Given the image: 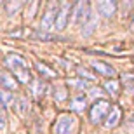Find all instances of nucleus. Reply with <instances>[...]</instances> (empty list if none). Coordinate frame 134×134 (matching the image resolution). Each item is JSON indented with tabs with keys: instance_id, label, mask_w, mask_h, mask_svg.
<instances>
[{
	"instance_id": "9d476101",
	"label": "nucleus",
	"mask_w": 134,
	"mask_h": 134,
	"mask_svg": "<svg viewBox=\"0 0 134 134\" xmlns=\"http://www.w3.org/2000/svg\"><path fill=\"white\" fill-rule=\"evenodd\" d=\"M91 65H92V68H94L98 73L104 75V77H113V75H115V68H113L111 65H108V63H104V61L94 59Z\"/></svg>"
},
{
	"instance_id": "f8f14e48",
	"label": "nucleus",
	"mask_w": 134,
	"mask_h": 134,
	"mask_svg": "<svg viewBox=\"0 0 134 134\" xmlns=\"http://www.w3.org/2000/svg\"><path fill=\"white\" fill-rule=\"evenodd\" d=\"M122 85L127 94H134V73H124L122 75Z\"/></svg>"
},
{
	"instance_id": "5701e85b",
	"label": "nucleus",
	"mask_w": 134,
	"mask_h": 134,
	"mask_svg": "<svg viewBox=\"0 0 134 134\" xmlns=\"http://www.w3.org/2000/svg\"><path fill=\"white\" fill-rule=\"evenodd\" d=\"M21 5H23L21 2H16V4H9V5H7V12L12 16V10H14V14H16V12L21 9Z\"/></svg>"
},
{
	"instance_id": "412c9836",
	"label": "nucleus",
	"mask_w": 134,
	"mask_h": 134,
	"mask_svg": "<svg viewBox=\"0 0 134 134\" xmlns=\"http://www.w3.org/2000/svg\"><path fill=\"white\" fill-rule=\"evenodd\" d=\"M103 96H104V91L103 89H98V87L89 89V98H103Z\"/></svg>"
},
{
	"instance_id": "ddd939ff",
	"label": "nucleus",
	"mask_w": 134,
	"mask_h": 134,
	"mask_svg": "<svg viewBox=\"0 0 134 134\" xmlns=\"http://www.w3.org/2000/svg\"><path fill=\"white\" fill-rule=\"evenodd\" d=\"M85 104H87V101H85L84 96H77V98H73L71 103H70V110H71V111H84Z\"/></svg>"
},
{
	"instance_id": "f257e3e1",
	"label": "nucleus",
	"mask_w": 134,
	"mask_h": 134,
	"mask_svg": "<svg viewBox=\"0 0 134 134\" xmlns=\"http://www.w3.org/2000/svg\"><path fill=\"white\" fill-rule=\"evenodd\" d=\"M77 129V119L73 115H59L54 125V134H75Z\"/></svg>"
},
{
	"instance_id": "f03ea898",
	"label": "nucleus",
	"mask_w": 134,
	"mask_h": 134,
	"mask_svg": "<svg viewBox=\"0 0 134 134\" xmlns=\"http://www.w3.org/2000/svg\"><path fill=\"white\" fill-rule=\"evenodd\" d=\"M110 111H111V110H110V103L101 99V101L92 104V108H91V111H89V119H91L92 124H99V122H103V119L106 120Z\"/></svg>"
},
{
	"instance_id": "2eb2a0df",
	"label": "nucleus",
	"mask_w": 134,
	"mask_h": 134,
	"mask_svg": "<svg viewBox=\"0 0 134 134\" xmlns=\"http://www.w3.org/2000/svg\"><path fill=\"white\" fill-rule=\"evenodd\" d=\"M71 87H75V89H79V91H85V89H89V82L84 79H80V80H70L68 82Z\"/></svg>"
},
{
	"instance_id": "dca6fc26",
	"label": "nucleus",
	"mask_w": 134,
	"mask_h": 134,
	"mask_svg": "<svg viewBox=\"0 0 134 134\" xmlns=\"http://www.w3.org/2000/svg\"><path fill=\"white\" fill-rule=\"evenodd\" d=\"M54 98L58 101H63L66 99V87H63V85H58L54 89Z\"/></svg>"
},
{
	"instance_id": "b1692460",
	"label": "nucleus",
	"mask_w": 134,
	"mask_h": 134,
	"mask_svg": "<svg viewBox=\"0 0 134 134\" xmlns=\"http://www.w3.org/2000/svg\"><path fill=\"white\" fill-rule=\"evenodd\" d=\"M18 110H19L21 113H25L26 110H28V101L25 98H19V103H18Z\"/></svg>"
},
{
	"instance_id": "a211bd4d",
	"label": "nucleus",
	"mask_w": 134,
	"mask_h": 134,
	"mask_svg": "<svg viewBox=\"0 0 134 134\" xmlns=\"http://www.w3.org/2000/svg\"><path fill=\"white\" fill-rule=\"evenodd\" d=\"M31 87H33V94L37 96V98L44 92V82H40V80H33V85H31Z\"/></svg>"
},
{
	"instance_id": "4be33fe9",
	"label": "nucleus",
	"mask_w": 134,
	"mask_h": 134,
	"mask_svg": "<svg viewBox=\"0 0 134 134\" xmlns=\"http://www.w3.org/2000/svg\"><path fill=\"white\" fill-rule=\"evenodd\" d=\"M10 101H12L10 92H9V91H5V89H2V104H4V106H7Z\"/></svg>"
},
{
	"instance_id": "9b49d317",
	"label": "nucleus",
	"mask_w": 134,
	"mask_h": 134,
	"mask_svg": "<svg viewBox=\"0 0 134 134\" xmlns=\"http://www.w3.org/2000/svg\"><path fill=\"white\" fill-rule=\"evenodd\" d=\"M0 82H2V87H4L5 91H16L18 89V80H16L9 71H2Z\"/></svg>"
},
{
	"instance_id": "0eeeda50",
	"label": "nucleus",
	"mask_w": 134,
	"mask_h": 134,
	"mask_svg": "<svg viewBox=\"0 0 134 134\" xmlns=\"http://www.w3.org/2000/svg\"><path fill=\"white\" fill-rule=\"evenodd\" d=\"M96 10H98L103 18L110 19V18L115 14V10H117V4L111 2V0H99V2H96Z\"/></svg>"
},
{
	"instance_id": "6ab92c4d",
	"label": "nucleus",
	"mask_w": 134,
	"mask_h": 134,
	"mask_svg": "<svg viewBox=\"0 0 134 134\" xmlns=\"http://www.w3.org/2000/svg\"><path fill=\"white\" fill-rule=\"evenodd\" d=\"M16 75H18V79H19L23 84H26V82L30 80V71H28V70H21V71H16Z\"/></svg>"
},
{
	"instance_id": "aec40b11",
	"label": "nucleus",
	"mask_w": 134,
	"mask_h": 134,
	"mask_svg": "<svg viewBox=\"0 0 134 134\" xmlns=\"http://www.w3.org/2000/svg\"><path fill=\"white\" fill-rule=\"evenodd\" d=\"M77 71H79V75H80L84 80H85V79H87V80H94V75L91 73V71H87V68H79Z\"/></svg>"
},
{
	"instance_id": "f3484780",
	"label": "nucleus",
	"mask_w": 134,
	"mask_h": 134,
	"mask_svg": "<svg viewBox=\"0 0 134 134\" xmlns=\"http://www.w3.org/2000/svg\"><path fill=\"white\" fill-rule=\"evenodd\" d=\"M37 68H38V71L42 75H45V77H56V71H51V68H47V66L42 65V63H37Z\"/></svg>"
},
{
	"instance_id": "4468645a",
	"label": "nucleus",
	"mask_w": 134,
	"mask_h": 134,
	"mask_svg": "<svg viewBox=\"0 0 134 134\" xmlns=\"http://www.w3.org/2000/svg\"><path fill=\"white\" fill-rule=\"evenodd\" d=\"M119 89H120V84L117 82V80H108V82H104V91L110 92L111 96L119 94Z\"/></svg>"
},
{
	"instance_id": "393cba45",
	"label": "nucleus",
	"mask_w": 134,
	"mask_h": 134,
	"mask_svg": "<svg viewBox=\"0 0 134 134\" xmlns=\"http://www.w3.org/2000/svg\"><path fill=\"white\" fill-rule=\"evenodd\" d=\"M131 31L134 33V12H132V18H131Z\"/></svg>"
},
{
	"instance_id": "423d86ee",
	"label": "nucleus",
	"mask_w": 134,
	"mask_h": 134,
	"mask_svg": "<svg viewBox=\"0 0 134 134\" xmlns=\"http://www.w3.org/2000/svg\"><path fill=\"white\" fill-rule=\"evenodd\" d=\"M5 66L16 73V71H21V70H28V61L25 58H21L19 54H9L5 58Z\"/></svg>"
},
{
	"instance_id": "20e7f679",
	"label": "nucleus",
	"mask_w": 134,
	"mask_h": 134,
	"mask_svg": "<svg viewBox=\"0 0 134 134\" xmlns=\"http://www.w3.org/2000/svg\"><path fill=\"white\" fill-rule=\"evenodd\" d=\"M89 12H91V7L87 2H77L73 5V10H71V14H73V23L75 25H82L87 21L89 18Z\"/></svg>"
},
{
	"instance_id": "6e6552de",
	"label": "nucleus",
	"mask_w": 134,
	"mask_h": 134,
	"mask_svg": "<svg viewBox=\"0 0 134 134\" xmlns=\"http://www.w3.org/2000/svg\"><path fill=\"white\" fill-rule=\"evenodd\" d=\"M96 28H98V14L91 9L89 18H87V21H85L84 26H82V35H84V37H89V35L94 33Z\"/></svg>"
},
{
	"instance_id": "39448f33",
	"label": "nucleus",
	"mask_w": 134,
	"mask_h": 134,
	"mask_svg": "<svg viewBox=\"0 0 134 134\" xmlns=\"http://www.w3.org/2000/svg\"><path fill=\"white\" fill-rule=\"evenodd\" d=\"M73 10V5L70 2H61L59 4V10H58V19H56V30L59 31L63 30L68 23V18H70V12Z\"/></svg>"
},
{
	"instance_id": "7ed1b4c3",
	"label": "nucleus",
	"mask_w": 134,
	"mask_h": 134,
	"mask_svg": "<svg viewBox=\"0 0 134 134\" xmlns=\"http://www.w3.org/2000/svg\"><path fill=\"white\" fill-rule=\"evenodd\" d=\"M58 10H59V4H52L47 7V10L44 12V18L40 21V30L49 31L52 28H56V19H58Z\"/></svg>"
},
{
	"instance_id": "1a4fd4ad",
	"label": "nucleus",
	"mask_w": 134,
	"mask_h": 134,
	"mask_svg": "<svg viewBox=\"0 0 134 134\" xmlns=\"http://www.w3.org/2000/svg\"><path fill=\"white\" fill-rule=\"evenodd\" d=\"M120 119H122V111H120L119 106H113L111 108V111H110V115L106 117V120H104V127L106 129H113V127H117L120 122Z\"/></svg>"
}]
</instances>
